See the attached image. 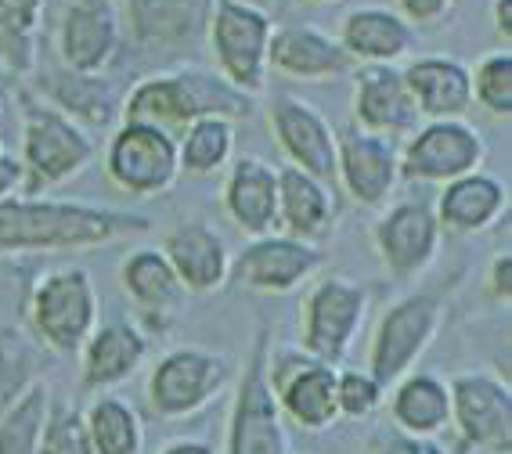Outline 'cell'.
<instances>
[{
	"label": "cell",
	"instance_id": "obj_42",
	"mask_svg": "<svg viewBox=\"0 0 512 454\" xmlns=\"http://www.w3.org/2000/svg\"><path fill=\"white\" fill-rule=\"evenodd\" d=\"M484 289L494 303H505L509 307L512 300V253H494V260L487 264V274H484Z\"/></svg>",
	"mask_w": 512,
	"mask_h": 454
},
{
	"label": "cell",
	"instance_id": "obj_16",
	"mask_svg": "<svg viewBox=\"0 0 512 454\" xmlns=\"http://www.w3.org/2000/svg\"><path fill=\"white\" fill-rule=\"evenodd\" d=\"M451 426L469 447L509 454L512 444V393L509 382L487 372H462L448 382Z\"/></svg>",
	"mask_w": 512,
	"mask_h": 454
},
{
	"label": "cell",
	"instance_id": "obj_30",
	"mask_svg": "<svg viewBox=\"0 0 512 454\" xmlns=\"http://www.w3.org/2000/svg\"><path fill=\"white\" fill-rule=\"evenodd\" d=\"M390 415L394 426L412 436H437L451 426V397L448 382L430 372H408L394 382L390 397Z\"/></svg>",
	"mask_w": 512,
	"mask_h": 454
},
{
	"label": "cell",
	"instance_id": "obj_12",
	"mask_svg": "<svg viewBox=\"0 0 512 454\" xmlns=\"http://www.w3.org/2000/svg\"><path fill=\"white\" fill-rule=\"evenodd\" d=\"M336 372L332 364H321L303 350H271L267 357V382L275 390L278 411L285 422L321 433L339 422L336 408Z\"/></svg>",
	"mask_w": 512,
	"mask_h": 454
},
{
	"label": "cell",
	"instance_id": "obj_46",
	"mask_svg": "<svg viewBox=\"0 0 512 454\" xmlns=\"http://www.w3.org/2000/svg\"><path fill=\"white\" fill-rule=\"evenodd\" d=\"M8 73L0 69V116H4V109H8Z\"/></svg>",
	"mask_w": 512,
	"mask_h": 454
},
{
	"label": "cell",
	"instance_id": "obj_1",
	"mask_svg": "<svg viewBox=\"0 0 512 454\" xmlns=\"http://www.w3.org/2000/svg\"><path fill=\"white\" fill-rule=\"evenodd\" d=\"M148 227L152 220L130 209L15 195L0 202V256L98 249L123 238L148 235Z\"/></svg>",
	"mask_w": 512,
	"mask_h": 454
},
{
	"label": "cell",
	"instance_id": "obj_5",
	"mask_svg": "<svg viewBox=\"0 0 512 454\" xmlns=\"http://www.w3.org/2000/svg\"><path fill=\"white\" fill-rule=\"evenodd\" d=\"M275 19L253 0H217L206 26L213 73H220L231 87L256 98L267 91V47H271Z\"/></svg>",
	"mask_w": 512,
	"mask_h": 454
},
{
	"label": "cell",
	"instance_id": "obj_41",
	"mask_svg": "<svg viewBox=\"0 0 512 454\" xmlns=\"http://www.w3.org/2000/svg\"><path fill=\"white\" fill-rule=\"evenodd\" d=\"M397 15H401L408 26H437L451 15L455 0H394Z\"/></svg>",
	"mask_w": 512,
	"mask_h": 454
},
{
	"label": "cell",
	"instance_id": "obj_27",
	"mask_svg": "<svg viewBox=\"0 0 512 454\" xmlns=\"http://www.w3.org/2000/svg\"><path fill=\"white\" fill-rule=\"evenodd\" d=\"M336 224V195L300 166H278V231L318 246Z\"/></svg>",
	"mask_w": 512,
	"mask_h": 454
},
{
	"label": "cell",
	"instance_id": "obj_25",
	"mask_svg": "<svg viewBox=\"0 0 512 454\" xmlns=\"http://www.w3.org/2000/svg\"><path fill=\"white\" fill-rule=\"evenodd\" d=\"M419 119H462L473 109L469 65L448 55H422L401 69Z\"/></svg>",
	"mask_w": 512,
	"mask_h": 454
},
{
	"label": "cell",
	"instance_id": "obj_22",
	"mask_svg": "<svg viewBox=\"0 0 512 454\" xmlns=\"http://www.w3.org/2000/svg\"><path fill=\"white\" fill-rule=\"evenodd\" d=\"M267 69L289 80L321 83L354 69L350 55L332 33L318 26H275L267 47Z\"/></svg>",
	"mask_w": 512,
	"mask_h": 454
},
{
	"label": "cell",
	"instance_id": "obj_23",
	"mask_svg": "<svg viewBox=\"0 0 512 454\" xmlns=\"http://www.w3.org/2000/svg\"><path fill=\"white\" fill-rule=\"evenodd\" d=\"M224 213L249 238L278 231V170L260 155H238L224 177Z\"/></svg>",
	"mask_w": 512,
	"mask_h": 454
},
{
	"label": "cell",
	"instance_id": "obj_10",
	"mask_svg": "<svg viewBox=\"0 0 512 454\" xmlns=\"http://www.w3.org/2000/svg\"><path fill=\"white\" fill-rule=\"evenodd\" d=\"M231 379V361L202 346H177L148 372L145 393L159 418H188L202 411Z\"/></svg>",
	"mask_w": 512,
	"mask_h": 454
},
{
	"label": "cell",
	"instance_id": "obj_19",
	"mask_svg": "<svg viewBox=\"0 0 512 454\" xmlns=\"http://www.w3.org/2000/svg\"><path fill=\"white\" fill-rule=\"evenodd\" d=\"M217 0H123V33L145 51H181L206 40Z\"/></svg>",
	"mask_w": 512,
	"mask_h": 454
},
{
	"label": "cell",
	"instance_id": "obj_47",
	"mask_svg": "<svg viewBox=\"0 0 512 454\" xmlns=\"http://www.w3.org/2000/svg\"><path fill=\"white\" fill-rule=\"evenodd\" d=\"M311 4H339V0H311Z\"/></svg>",
	"mask_w": 512,
	"mask_h": 454
},
{
	"label": "cell",
	"instance_id": "obj_40",
	"mask_svg": "<svg viewBox=\"0 0 512 454\" xmlns=\"http://www.w3.org/2000/svg\"><path fill=\"white\" fill-rule=\"evenodd\" d=\"M361 454H448L433 436H412L404 429H375L365 440Z\"/></svg>",
	"mask_w": 512,
	"mask_h": 454
},
{
	"label": "cell",
	"instance_id": "obj_36",
	"mask_svg": "<svg viewBox=\"0 0 512 454\" xmlns=\"http://www.w3.org/2000/svg\"><path fill=\"white\" fill-rule=\"evenodd\" d=\"M40 379V346L11 325H0V415Z\"/></svg>",
	"mask_w": 512,
	"mask_h": 454
},
{
	"label": "cell",
	"instance_id": "obj_11",
	"mask_svg": "<svg viewBox=\"0 0 512 454\" xmlns=\"http://www.w3.org/2000/svg\"><path fill=\"white\" fill-rule=\"evenodd\" d=\"M105 173L119 191L134 199L163 195L181 177L177 137L148 123H119L105 148Z\"/></svg>",
	"mask_w": 512,
	"mask_h": 454
},
{
	"label": "cell",
	"instance_id": "obj_29",
	"mask_svg": "<svg viewBox=\"0 0 512 454\" xmlns=\"http://www.w3.org/2000/svg\"><path fill=\"white\" fill-rule=\"evenodd\" d=\"M83 386L94 393L112 390L119 382H127L138 372L148 357V339L138 325H130L123 318H112L91 332V339L83 343Z\"/></svg>",
	"mask_w": 512,
	"mask_h": 454
},
{
	"label": "cell",
	"instance_id": "obj_3",
	"mask_svg": "<svg viewBox=\"0 0 512 454\" xmlns=\"http://www.w3.org/2000/svg\"><path fill=\"white\" fill-rule=\"evenodd\" d=\"M15 101H19V119H22L19 163L26 170L22 195L37 199L40 191L58 188V184L73 181L76 173L87 170L91 159L98 155V145H94V137L80 123H73L65 112H58L55 105H47L37 94H29L19 87Z\"/></svg>",
	"mask_w": 512,
	"mask_h": 454
},
{
	"label": "cell",
	"instance_id": "obj_38",
	"mask_svg": "<svg viewBox=\"0 0 512 454\" xmlns=\"http://www.w3.org/2000/svg\"><path fill=\"white\" fill-rule=\"evenodd\" d=\"M37 454H94L83 411L73 404H51Z\"/></svg>",
	"mask_w": 512,
	"mask_h": 454
},
{
	"label": "cell",
	"instance_id": "obj_4",
	"mask_svg": "<svg viewBox=\"0 0 512 454\" xmlns=\"http://www.w3.org/2000/svg\"><path fill=\"white\" fill-rule=\"evenodd\" d=\"M26 318L40 346L55 354H80L101 321L94 278L76 264L37 274V282L29 285Z\"/></svg>",
	"mask_w": 512,
	"mask_h": 454
},
{
	"label": "cell",
	"instance_id": "obj_7",
	"mask_svg": "<svg viewBox=\"0 0 512 454\" xmlns=\"http://www.w3.org/2000/svg\"><path fill=\"white\" fill-rule=\"evenodd\" d=\"M440 318H444L440 296L426 289L408 292L383 310V318L372 332V343H368V372L383 390H390L397 379L415 372L419 357L437 339Z\"/></svg>",
	"mask_w": 512,
	"mask_h": 454
},
{
	"label": "cell",
	"instance_id": "obj_8",
	"mask_svg": "<svg viewBox=\"0 0 512 454\" xmlns=\"http://www.w3.org/2000/svg\"><path fill=\"white\" fill-rule=\"evenodd\" d=\"M267 357H271V332L260 328L231 404L228 454H289V433H285L289 422L278 411L275 390L267 382Z\"/></svg>",
	"mask_w": 512,
	"mask_h": 454
},
{
	"label": "cell",
	"instance_id": "obj_35",
	"mask_svg": "<svg viewBox=\"0 0 512 454\" xmlns=\"http://www.w3.org/2000/svg\"><path fill=\"white\" fill-rule=\"evenodd\" d=\"M47 411H51V386L44 379L29 382L26 393L0 415V454H37Z\"/></svg>",
	"mask_w": 512,
	"mask_h": 454
},
{
	"label": "cell",
	"instance_id": "obj_17",
	"mask_svg": "<svg viewBox=\"0 0 512 454\" xmlns=\"http://www.w3.org/2000/svg\"><path fill=\"white\" fill-rule=\"evenodd\" d=\"M325 264V253L311 242L289 238L282 231L253 238L242 253L231 260V282L253 292H293L311 282Z\"/></svg>",
	"mask_w": 512,
	"mask_h": 454
},
{
	"label": "cell",
	"instance_id": "obj_18",
	"mask_svg": "<svg viewBox=\"0 0 512 454\" xmlns=\"http://www.w3.org/2000/svg\"><path fill=\"white\" fill-rule=\"evenodd\" d=\"M336 184L357 206H386L401 184L397 145L390 137L357 130L354 123L336 130Z\"/></svg>",
	"mask_w": 512,
	"mask_h": 454
},
{
	"label": "cell",
	"instance_id": "obj_48",
	"mask_svg": "<svg viewBox=\"0 0 512 454\" xmlns=\"http://www.w3.org/2000/svg\"><path fill=\"white\" fill-rule=\"evenodd\" d=\"M0 155H4V141H0Z\"/></svg>",
	"mask_w": 512,
	"mask_h": 454
},
{
	"label": "cell",
	"instance_id": "obj_37",
	"mask_svg": "<svg viewBox=\"0 0 512 454\" xmlns=\"http://www.w3.org/2000/svg\"><path fill=\"white\" fill-rule=\"evenodd\" d=\"M473 80V101L480 109H487L491 116L509 119L512 112V55L505 51H491L487 58H480L476 69H469Z\"/></svg>",
	"mask_w": 512,
	"mask_h": 454
},
{
	"label": "cell",
	"instance_id": "obj_44",
	"mask_svg": "<svg viewBox=\"0 0 512 454\" xmlns=\"http://www.w3.org/2000/svg\"><path fill=\"white\" fill-rule=\"evenodd\" d=\"M491 22H494V33H498V37L505 40V47H509V40H512V0H494Z\"/></svg>",
	"mask_w": 512,
	"mask_h": 454
},
{
	"label": "cell",
	"instance_id": "obj_43",
	"mask_svg": "<svg viewBox=\"0 0 512 454\" xmlns=\"http://www.w3.org/2000/svg\"><path fill=\"white\" fill-rule=\"evenodd\" d=\"M22 184H26V170H22V163L15 155L4 152L0 155V202L22 195Z\"/></svg>",
	"mask_w": 512,
	"mask_h": 454
},
{
	"label": "cell",
	"instance_id": "obj_26",
	"mask_svg": "<svg viewBox=\"0 0 512 454\" xmlns=\"http://www.w3.org/2000/svg\"><path fill=\"white\" fill-rule=\"evenodd\" d=\"M433 213H437V224L455 235H480L509 213V191L484 170L462 173L455 181L440 184Z\"/></svg>",
	"mask_w": 512,
	"mask_h": 454
},
{
	"label": "cell",
	"instance_id": "obj_6",
	"mask_svg": "<svg viewBox=\"0 0 512 454\" xmlns=\"http://www.w3.org/2000/svg\"><path fill=\"white\" fill-rule=\"evenodd\" d=\"M368 314V289L354 278L329 274L311 285L300 307V350L321 364H343Z\"/></svg>",
	"mask_w": 512,
	"mask_h": 454
},
{
	"label": "cell",
	"instance_id": "obj_33",
	"mask_svg": "<svg viewBox=\"0 0 512 454\" xmlns=\"http://www.w3.org/2000/svg\"><path fill=\"white\" fill-rule=\"evenodd\" d=\"M235 155V123L220 116H202L177 134V163L188 177H210L224 170Z\"/></svg>",
	"mask_w": 512,
	"mask_h": 454
},
{
	"label": "cell",
	"instance_id": "obj_39",
	"mask_svg": "<svg viewBox=\"0 0 512 454\" xmlns=\"http://www.w3.org/2000/svg\"><path fill=\"white\" fill-rule=\"evenodd\" d=\"M383 386L372 379L368 368H343L336 372V408L339 418L361 422V418L375 415V408L383 404Z\"/></svg>",
	"mask_w": 512,
	"mask_h": 454
},
{
	"label": "cell",
	"instance_id": "obj_14",
	"mask_svg": "<svg viewBox=\"0 0 512 454\" xmlns=\"http://www.w3.org/2000/svg\"><path fill=\"white\" fill-rule=\"evenodd\" d=\"M123 47L119 0H69L58 22L62 69L83 76H105Z\"/></svg>",
	"mask_w": 512,
	"mask_h": 454
},
{
	"label": "cell",
	"instance_id": "obj_31",
	"mask_svg": "<svg viewBox=\"0 0 512 454\" xmlns=\"http://www.w3.org/2000/svg\"><path fill=\"white\" fill-rule=\"evenodd\" d=\"M119 285L127 292V300L145 314H170L181 303L184 289L177 282L174 267L163 256V249L141 246L130 249L119 260Z\"/></svg>",
	"mask_w": 512,
	"mask_h": 454
},
{
	"label": "cell",
	"instance_id": "obj_13",
	"mask_svg": "<svg viewBox=\"0 0 512 454\" xmlns=\"http://www.w3.org/2000/svg\"><path fill=\"white\" fill-rule=\"evenodd\" d=\"M440 235H444V227L437 224L430 202L422 199L394 202L372 224L375 253H379L386 271L401 282L430 271V264L440 253Z\"/></svg>",
	"mask_w": 512,
	"mask_h": 454
},
{
	"label": "cell",
	"instance_id": "obj_34",
	"mask_svg": "<svg viewBox=\"0 0 512 454\" xmlns=\"http://www.w3.org/2000/svg\"><path fill=\"white\" fill-rule=\"evenodd\" d=\"M87 433H91L94 454H141L145 444V426L141 415L119 397H94L91 408L83 411Z\"/></svg>",
	"mask_w": 512,
	"mask_h": 454
},
{
	"label": "cell",
	"instance_id": "obj_21",
	"mask_svg": "<svg viewBox=\"0 0 512 454\" xmlns=\"http://www.w3.org/2000/svg\"><path fill=\"white\" fill-rule=\"evenodd\" d=\"M163 256L174 267L177 282L192 296H210V292L224 289L231 274V253L224 246V238L202 220H188L177 224L170 235L163 238Z\"/></svg>",
	"mask_w": 512,
	"mask_h": 454
},
{
	"label": "cell",
	"instance_id": "obj_28",
	"mask_svg": "<svg viewBox=\"0 0 512 454\" xmlns=\"http://www.w3.org/2000/svg\"><path fill=\"white\" fill-rule=\"evenodd\" d=\"M40 94H44L47 105H55L58 112H65L83 130H105L123 112V94L127 91H119V83L109 80V76L47 69V73H40Z\"/></svg>",
	"mask_w": 512,
	"mask_h": 454
},
{
	"label": "cell",
	"instance_id": "obj_24",
	"mask_svg": "<svg viewBox=\"0 0 512 454\" xmlns=\"http://www.w3.org/2000/svg\"><path fill=\"white\" fill-rule=\"evenodd\" d=\"M339 47L354 65H397L412 55L415 26L383 4H361L339 22Z\"/></svg>",
	"mask_w": 512,
	"mask_h": 454
},
{
	"label": "cell",
	"instance_id": "obj_45",
	"mask_svg": "<svg viewBox=\"0 0 512 454\" xmlns=\"http://www.w3.org/2000/svg\"><path fill=\"white\" fill-rule=\"evenodd\" d=\"M159 454H217L210 444H202V440H174V444H166Z\"/></svg>",
	"mask_w": 512,
	"mask_h": 454
},
{
	"label": "cell",
	"instance_id": "obj_15",
	"mask_svg": "<svg viewBox=\"0 0 512 454\" xmlns=\"http://www.w3.org/2000/svg\"><path fill=\"white\" fill-rule=\"evenodd\" d=\"M267 127L289 166H300L329 188H336V130L311 101L278 91L267 98Z\"/></svg>",
	"mask_w": 512,
	"mask_h": 454
},
{
	"label": "cell",
	"instance_id": "obj_32",
	"mask_svg": "<svg viewBox=\"0 0 512 454\" xmlns=\"http://www.w3.org/2000/svg\"><path fill=\"white\" fill-rule=\"evenodd\" d=\"M47 0H0V69L8 76L40 73V29Z\"/></svg>",
	"mask_w": 512,
	"mask_h": 454
},
{
	"label": "cell",
	"instance_id": "obj_20",
	"mask_svg": "<svg viewBox=\"0 0 512 454\" xmlns=\"http://www.w3.org/2000/svg\"><path fill=\"white\" fill-rule=\"evenodd\" d=\"M354 127L379 137H408L419 127L401 65H361L354 76Z\"/></svg>",
	"mask_w": 512,
	"mask_h": 454
},
{
	"label": "cell",
	"instance_id": "obj_9",
	"mask_svg": "<svg viewBox=\"0 0 512 454\" xmlns=\"http://www.w3.org/2000/svg\"><path fill=\"white\" fill-rule=\"evenodd\" d=\"M487 159V141L466 119H426L397 148L401 181L448 184L462 173L480 170Z\"/></svg>",
	"mask_w": 512,
	"mask_h": 454
},
{
	"label": "cell",
	"instance_id": "obj_2",
	"mask_svg": "<svg viewBox=\"0 0 512 454\" xmlns=\"http://www.w3.org/2000/svg\"><path fill=\"white\" fill-rule=\"evenodd\" d=\"M256 109V98L231 87L220 73L199 69V65H184L170 73L141 76L127 94H123V112L119 123H148L166 134H181L188 123L202 116L220 119H249Z\"/></svg>",
	"mask_w": 512,
	"mask_h": 454
}]
</instances>
